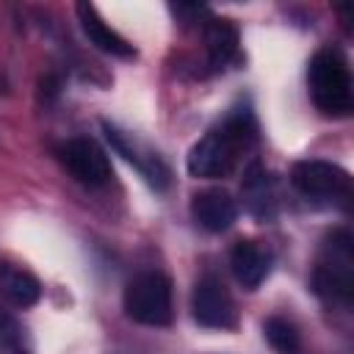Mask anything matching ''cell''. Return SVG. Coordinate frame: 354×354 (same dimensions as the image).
Listing matches in <instances>:
<instances>
[{
	"mask_svg": "<svg viewBox=\"0 0 354 354\" xmlns=\"http://www.w3.org/2000/svg\"><path fill=\"white\" fill-rule=\"evenodd\" d=\"M58 155H61V163L66 166V171L88 188H100L111 180V160L94 138H86V136L69 138L58 149Z\"/></svg>",
	"mask_w": 354,
	"mask_h": 354,
	"instance_id": "7",
	"label": "cell"
},
{
	"mask_svg": "<svg viewBox=\"0 0 354 354\" xmlns=\"http://www.w3.org/2000/svg\"><path fill=\"white\" fill-rule=\"evenodd\" d=\"M263 335H266V340L271 343V348L277 354H301V335L288 318L271 315L263 324Z\"/></svg>",
	"mask_w": 354,
	"mask_h": 354,
	"instance_id": "14",
	"label": "cell"
},
{
	"mask_svg": "<svg viewBox=\"0 0 354 354\" xmlns=\"http://www.w3.org/2000/svg\"><path fill=\"white\" fill-rule=\"evenodd\" d=\"M307 88H310L313 105L324 116H348L354 108V86H351L348 61L332 47H324L310 58Z\"/></svg>",
	"mask_w": 354,
	"mask_h": 354,
	"instance_id": "2",
	"label": "cell"
},
{
	"mask_svg": "<svg viewBox=\"0 0 354 354\" xmlns=\"http://www.w3.org/2000/svg\"><path fill=\"white\" fill-rule=\"evenodd\" d=\"M313 290L321 301L335 307H351L354 296V252L346 230L335 232L313 271Z\"/></svg>",
	"mask_w": 354,
	"mask_h": 354,
	"instance_id": "3",
	"label": "cell"
},
{
	"mask_svg": "<svg viewBox=\"0 0 354 354\" xmlns=\"http://www.w3.org/2000/svg\"><path fill=\"white\" fill-rule=\"evenodd\" d=\"M0 293L6 296L8 304L28 310L41 299V282L28 271L14 263H0Z\"/></svg>",
	"mask_w": 354,
	"mask_h": 354,
	"instance_id": "12",
	"label": "cell"
},
{
	"mask_svg": "<svg viewBox=\"0 0 354 354\" xmlns=\"http://www.w3.org/2000/svg\"><path fill=\"white\" fill-rule=\"evenodd\" d=\"M191 216L207 232H227L238 218V205L224 188H205L194 194Z\"/></svg>",
	"mask_w": 354,
	"mask_h": 354,
	"instance_id": "9",
	"label": "cell"
},
{
	"mask_svg": "<svg viewBox=\"0 0 354 354\" xmlns=\"http://www.w3.org/2000/svg\"><path fill=\"white\" fill-rule=\"evenodd\" d=\"M271 266H274L271 249L257 241H238L230 252V268L246 290L260 288L266 282V277L271 274Z\"/></svg>",
	"mask_w": 354,
	"mask_h": 354,
	"instance_id": "10",
	"label": "cell"
},
{
	"mask_svg": "<svg viewBox=\"0 0 354 354\" xmlns=\"http://www.w3.org/2000/svg\"><path fill=\"white\" fill-rule=\"evenodd\" d=\"M243 196H246V205L249 210L257 216V218H268L271 216V207H274V191H271V180L266 171H252L243 183Z\"/></svg>",
	"mask_w": 354,
	"mask_h": 354,
	"instance_id": "15",
	"label": "cell"
},
{
	"mask_svg": "<svg viewBox=\"0 0 354 354\" xmlns=\"http://www.w3.org/2000/svg\"><path fill=\"white\" fill-rule=\"evenodd\" d=\"M254 138L257 124L252 111L235 108L188 149L185 166L194 177H230L254 147Z\"/></svg>",
	"mask_w": 354,
	"mask_h": 354,
	"instance_id": "1",
	"label": "cell"
},
{
	"mask_svg": "<svg viewBox=\"0 0 354 354\" xmlns=\"http://www.w3.org/2000/svg\"><path fill=\"white\" fill-rule=\"evenodd\" d=\"M102 130H105V138L111 141V147H113L127 163H133V166L141 171V177H144L152 188L163 191V188L169 185L171 171H169V166L163 163V158H160L158 152H152V149H149L147 144H141L133 133H127V130H122V127H116V124H111V122H102Z\"/></svg>",
	"mask_w": 354,
	"mask_h": 354,
	"instance_id": "8",
	"label": "cell"
},
{
	"mask_svg": "<svg viewBox=\"0 0 354 354\" xmlns=\"http://www.w3.org/2000/svg\"><path fill=\"white\" fill-rule=\"evenodd\" d=\"M124 313L144 326H169L174 315L171 279L160 271H141L124 288Z\"/></svg>",
	"mask_w": 354,
	"mask_h": 354,
	"instance_id": "4",
	"label": "cell"
},
{
	"mask_svg": "<svg viewBox=\"0 0 354 354\" xmlns=\"http://www.w3.org/2000/svg\"><path fill=\"white\" fill-rule=\"evenodd\" d=\"M191 315L199 326L205 329H218V332H232L238 326V310L224 288V282L213 274H205L196 279L194 293H191Z\"/></svg>",
	"mask_w": 354,
	"mask_h": 354,
	"instance_id": "6",
	"label": "cell"
},
{
	"mask_svg": "<svg viewBox=\"0 0 354 354\" xmlns=\"http://www.w3.org/2000/svg\"><path fill=\"white\" fill-rule=\"evenodd\" d=\"M290 185L307 199H348L351 194V174L329 160H299L290 169Z\"/></svg>",
	"mask_w": 354,
	"mask_h": 354,
	"instance_id": "5",
	"label": "cell"
},
{
	"mask_svg": "<svg viewBox=\"0 0 354 354\" xmlns=\"http://www.w3.org/2000/svg\"><path fill=\"white\" fill-rule=\"evenodd\" d=\"M75 11H77L80 30L86 33V39H88L97 50H102V53H108V55H113V58H133V55H136V47H133L119 30H113V28L100 17V11H97L91 3H77Z\"/></svg>",
	"mask_w": 354,
	"mask_h": 354,
	"instance_id": "11",
	"label": "cell"
},
{
	"mask_svg": "<svg viewBox=\"0 0 354 354\" xmlns=\"http://www.w3.org/2000/svg\"><path fill=\"white\" fill-rule=\"evenodd\" d=\"M205 47L210 69H224L238 61V28L232 25V19L213 17L205 28Z\"/></svg>",
	"mask_w": 354,
	"mask_h": 354,
	"instance_id": "13",
	"label": "cell"
}]
</instances>
